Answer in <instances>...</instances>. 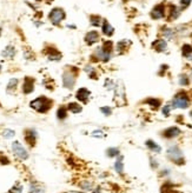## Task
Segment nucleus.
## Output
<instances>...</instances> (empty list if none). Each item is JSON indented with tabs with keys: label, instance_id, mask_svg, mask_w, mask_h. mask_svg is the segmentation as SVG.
I'll return each instance as SVG.
<instances>
[{
	"label": "nucleus",
	"instance_id": "obj_31",
	"mask_svg": "<svg viewBox=\"0 0 192 193\" xmlns=\"http://www.w3.org/2000/svg\"><path fill=\"white\" fill-rule=\"evenodd\" d=\"M85 71L87 72V74L90 76L91 78H93V79H96V71H94V68L93 67H90V66H87L85 68Z\"/></svg>",
	"mask_w": 192,
	"mask_h": 193
},
{
	"label": "nucleus",
	"instance_id": "obj_9",
	"mask_svg": "<svg viewBox=\"0 0 192 193\" xmlns=\"http://www.w3.org/2000/svg\"><path fill=\"white\" fill-rule=\"evenodd\" d=\"M151 15H152L153 19H160V18H163L164 15H165V8H164L163 5L156 6L153 10H152V12H151Z\"/></svg>",
	"mask_w": 192,
	"mask_h": 193
},
{
	"label": "nucleus",
	"instance_id": "obj_40",
	"mask_svg": "<svg viewBox=\"0 0 192 193\" xmlns=\"http://www.w3.org/2000/svg\"><path fill=\"white\" fill-rule=\"evenodd\" d=\"M0 164H9V159L6 157L0 155Z\"/></svg>",
	"mask_w": 192,
	"mask_h": 193
},
{
	"label": "nucleus",
	"instance_id": "obj_39",
	"mask_svg": "<svg viewBox=\"0 0 192 193\" xmlns=\"http://www.w3.org/2000/svg\"><path fill=\"white\" fill-rule=\"evenodd\" d=\"M81 187H83L84 190H86V191H91V188H92V184L87 181L86 184H83V185H81Z\"/></svg>",
	"mask_w": 192,
	"mask_h": 193
},
{
	"label": "nucleus",
	"instance_id": "obj_4",
	"mask_svg": "<svg viewBox=\"0 0 192 193\" xmlns=\"http://www.w3.org/2000/svg\"><path fill=\"white\" fill-rule=\"evenodd\" d=\"M167 157L169 159L173 161L174 164L182 165L184 164V155H183L182 151L177 147V146H171L169 150H167Z\"/></svg>",
	"mask_w": 192,
	"mask_h": 193
},
{
	"label": "nucleus",
	"instance_id": "obj_22",
	"mask_svg": "<svg viewBox=\"0 0 192 193\" xmlns=\"http://www.w3.org/2000/svg\"><path fill=\"white\" fill-rule=\"evenodd\" d=\"M145 103H146L147 105H150L152 108H158V107L160 106V100H158V99H153V98L145 100Z\"/></svg>",
	"mask_w": 192,
	"mask_h": 193
},
{
	"label": "nucleus",
	"instance_id": "obj_33",
	"mask_svg": "<svg viewBox=\"0 0 192 193\" xmlns=\"http://www.w3.org/2000/svg\"><path fill=\"white\" fill-rule=\"evenodd\" d=\"M92 137H94V138H104L105 134H104V132L103 131H94V132H92Z\"/></svg>",
	"mask_w": 192,
	"mask_h": 193
},
{
	"label": "nucleus",
	"instance_id": "obj_11",
	"mask_svg": "<svg viewBox=\"0 0 192 193\" xmlns=\"http://www.w3.org/2000/svg\"><path fill=\"white\" fill-rule=\"evenodd\" d=\"M90 91L86 90V88H80V90H78L77 92V99L78 100H80V101H83V103H86L87 100H88V98H90Z\"/></svg>",
	"mask_w": 192,
	"mask_h": 193
},
{
	"label": "nucleus",
	"instance_id": "obj_37",
	"mask_svg": "<svg viewBox=\"0 0 192 193\" xmlns=\"http://www.w3.org/2000/svg\"><path fill=\"white\" fill-rule=\"evenodd\" d=\"M100 111H101L105 116H110V114H111V108H110V107H101Z\"/></svg>",
	"mask_w": 192,
	"mask_h": 193
},
{
	"label": "nucleus",
	"instance_id": "obj_1",
	"mask_svg": "<svg viewBox=\"0 0 192 193\" xmlns=\"http://www.w3.org/2000/svg\"><path fill=\"white\" fill-rule=\"evenodd\" d=\"M51 105H52V101L50 99H47V98H45V96L37 98L36 100H33L31 103V107L34 108L38 112H41V113L47 112L48 110L51 108Z\"/></svg>",
	"mask_w": 192,
	"mask_h": 193
},
{
	"label": "nucleus",
	"instance_id": "obj_30",
	"mask_svg": "<svg viewBox=\"0 0 192 193\" xmlns=\"http://www.w3.org/2000/svg\"><path fill=\"white\" fill-rule=\"evenodd\" d=\"M117 47H118V51H124V49L127 48V41H126V40L119 41L118 45H117Z\"/></svg>",
	"mask_w": 192,
	"mask_h": 193
},
{
	"label": "nucleus",
	"instance_id": "obj_17",
	"mask_svg": "<svg viewBox=\"0 0 192 193\" xmlns=\"http://www.w3.org/2000/svg\"><path fill=\"white\" fill-rule=\"evenodd\" d=\"M103 33L105 34V36H112L113 34V27L107 22V21H104L103 22Z\"/></svg>",
	"mask_w": 192,
	"mask_h": 193
},
{
	"label": "nucleus",
	"instance_id": "obj_15",
	"mask_svg": "<svg viewBox=\"0 0 192 193\" xmlns=\"http://www.w3.org/2000/svg\"><path fill=\"white\" fill-rule=\"evenodd\" d=\"M166 41L163 40V39H160V40H157V41H154L153 42V47L156 51H158V52H163L166 49Z\"/></svg>",
	"mask_w": 192,
	"mask_h": 193
},
{
	"label": "nucleus",
	"instance_id": "obj_3",
	"mask_svg": "<svg viewBox=\"0 0 192 193\" xmlns=\"http://www.w3.org/2000/svg\"><path fill=\"white\" fill-rule=\"evenodd\" d=\"M111 51H112V44H111L110 41H107V42H105V44L103 45V47L97 48L94 56H96L97 59H99V60L107 61V60L111 59Z\"/></svg>",
	"mask_w": 192,
	"mask_h": 193
},
{
	"label": "nucleus",
	"instance_id": "obj_16",
	"mask_svg": "<svg viewBox=\"0 0 192 193\" xmlns=\"http://www.w3.org/2000/svg\"><path fill=\"white\" fill-rule=\"evenodd\" d=\"M183 56L189 60H192V46L190 45H184L183 46Z\"/></svg>",
	"mask_w": 192,
	"mask_h": 193
},
{
	"label": "nucleus",
	"instance_id": "obj_13",
	"mask_svg": "<svg viewBox=\"0 0 192 193\" xmlns=\"http://www.w3.org/2000/svg\"><path fill=\"white\" fill-rule=\"evenodd\" d=\"M85 40H86L87 44H93V42H97L98 40H99V34H98V32L96 31H91V32H88L86 34V37H85Z\"/></svg>",
	"mask_w": 192,
	"mask_h": 193
},
{
	"label": "nucleus",
	"instance_id": "obj_38",
	"mask_svg": "<svg viewBox=\"0 0 192 193\" xmlns=\"http://www.w3.org/2000/svg\"><path fill=\"white\" fill-rule=\"evenodd\" d=\"M190 2H191V0H180V6L183 8H186L190 5Z\"/></svg>",
	"mask_w": 192,
	"mask_h": 193
},
{
	"label": "nucleus",
	"instance_id": "obj_5",
	"mask_svg": "<svg viewBox=\"0 0 192 193\" xmlns=\"http://www.w3.org/2000/svg\"><path fill=\"white\" fill-rule=\"evenodd\" d=\"M12 150H13L14 154L17 155L18 158H20L21 160H26V159L29 158L27 151L25 150V147L20 144L19 141H14V143L12 144Z\"/></svg>",
	"mask_w": 192,
	"mask_h": 193
},
{
	"label": "nucleus",
	"instance_id": "obj_14",
	"mask_svg": "<svg viewBox=\"0 0 192 193\" xmlns=\"http://www.w3.org/2000/svg\"><path fill=\"white\" fill-rule=\"evenodd\" d=\"M146 146H147L152 152H154V153H160V152H162V147L158 144H156L153 140H147V141H146Z\"/></svg>",
	"mask_w": 192,
	"mask_h": 193
},
{
	"label": "nucleus",
	"instance_id": "obj_41",
	"mask_svg": "<svg viewBox=\"0 0 192 193\" xmlns=\"http://www.w3.org/2000/svg\"><path fill=\"white\" fill-rule=\"evenodd\" d=\"M151 161H152V167H157V166H158V164H156V160H154V159L151 158Z\"/></svg>",
	"mask_w": 192,
	"mask_h": 193
},
{
	"label": "nucleus",
	"instance_id": "obj_28",
	"mask_svg": "<svg viewBox=\"0 0 192 193\" xmlns=\"http://www.w3.org/2000/svg\"><path fill=\"white\" fill-rule=\"evenodd\" d=\"M171 110H172V105L171 104H167V105H165V106L163 107V114L165 117H169L170 116V113H171Z\"/></svg>",
	"mask_w": 192,
	"mask_h": 193
},
{
	"label": "nucleus",
	"instance_id": "obj_18",
	"mask_svg": "<svg viewBox=\"0 0 192 193\" xmlns=\"http://www.w3.org/2000/svg\"><path fill=\"white\" fill-rule=\"evenodd\" d=\"M14 53H15L14 47H13V46H7V47L2 51V57H5V58H13Z\"/></svg>",
	"mask_w": 192,
	"mask_h": 193
},
{
	"label": "nucleus",
	"instance_id": "obj_32",
	"mask_svg": "<svg viewBox=\"0 0 192 193\" xmlns=\"http://www.w3.org/2000/svg\"><path fill=\"white\" fill-rule=\"evenodd\" d=\"M17 84H18V80H17V79H12V80H10L9 86H7V91L10 92L11 88H14V87L17 86Z\"/></svg>",
	"mask_w": 192,
	"mask_h": 193
},
{
	"label": "nucleus",
	"instance_id": "obj_23",
	"mask_svg": "<svg viewBox=\"0 0 192 193\" xmlns=\"http://www.w3.org/2000/svg\"><path fill=\"white\" fill-rule=\"evenodd\" d=\"M29 193H44L43 188L37 185V184H32L31 187H29Z\"/></svg>",
	"mask_w": 192,
	"mask_h": 193
},
{
	"label": "nucleus",
	"instance_id": "obj_21",
	"mask_svg": "<svg viewBox=\"0 0 192 193\" xmlns=\"http://www.w3.org/2000/svg\"><path fill=\"white\" fill-rule=\"evenodd\" d=\"M67 110H70L72 113H79V112H81V106H79L78 104L76 103H71V104H68L67 106Z\"/></svg>",
	"mask_w": 192,
	"mask_h": 193
},
{
	"label": "nucleus",
	"instance_id": "obj_12",
	"mask_svg": "<svg viewBox=\"0 0 192 193\" xmlns=\"http://www.w3.org/2000/svg\"><path fill=\"white\" fill-rule=\"evenodd\" d=\"M22 91L24 93H31L33 91V79L32 78H25L24 85H22Z\"/></svg>",
	"mask_w": 192,
	"mask_h": 193
},
{
	"label": "nucleus",
	"instance_id": "obj_42",
	"mask_svg": "<svg viewBox=\"0 0 192 193\" xmlns=\"http://www.w3.org/2000/svg\"><path fill=\"white\" fill-rule=\"evenodd\" d=\"M190 117H191V119H192V111L190 112Z\"/></svg>",
	"mask_w": 192,
	"mask_h": 193
},
{
	"label": "nucleus",
	"instance_id": "obj_10",
	"mask_svg": "<svg viewBox=\"0 0 192 193\" xmlns=\"http://www.w3.org/2000/svg\"><path fill=\"white\" fill-rule=\"evenodd\" d=\"M36 139H37L36 131H34V130H27V131H26V134H25L26 143L29 145H31V146H33V145L36 144Z\"/></svg>",
	"mask_w": 192,
	"mask_h": 193
},
{
	"label": "nucleus",
	"instance_id": "obj_43",
	"mask_svg": "<svg viewBox=\"0 0 192 193\" xmlns=\"http://www.w3.org/2000/svg\"><path fill=\"white\" fill-rule=\"evenodd\" d=\"M0 69H1V66H0Z\"/></svg>",
	"mask_w": 192,
	"mask_h": 193
},
{
	"label": "nucleus",
	"instance_id": "obj_35",
	"mask_svg": "<svg viewBox=\"0 0 192 193\" xmlns=\"http://www.w3.org/2000/svg\"><path fill=\"white\" fill-rule=\"evenodd\" d=\"M164 36H165V37H166V38L167 39H170V40H171V39L173 38V31L172 29H165V32H164Z\"/></svg>",
	"mask_w": 192,
	"mask_h": 193
},
{
	"label": "nucleus",
	"instance_id": "obj_34",
	"mask_svg": "<svg viewBox=\"0 0 192 193\" xmlns=\"http://www.w3.org/2000/svg\"><path fill=\"white\" fill-rule=\"evenodd\" d=\"M105 87L107 88V90H113V88L115 87V83H113L112 80H108V79H107V80H106V83H105Z\"/></svg>",
	"mask_w": 192,
	"mask_h": 193
},
{
	"label": "nucleus",
	"instance_id": "obj_27",
	"mask_svg": "<svg viewBox=\"0 0 192 193\" xmlns=\"http://www.w3.org/2000/svg\"><path fill=\"white\" fill-rule=\"evenodd\" d=\"M100 22H101V18L98 17V15H92L91 17V24L94 25V26H100Z\"/></svg>",
	"mask_w": 192,
	"mask_h": 193
},
{
	"label": "nucleus",
	"instance_id": "obj_6",
	"mask_svg": "<svg viewBox=\"0 0 192 193\" xmlns=\"http://www.w3.org/2000/svg\"><path fill=\"white\" fill-rule=\"evenodd\" d=\"M50 20L54 24V25H58L61 20L65 18V13H64V11L61 10V8H54V10L51 11V13H50Z\"/></svg>",
	"mask_w": 192,
	"mask_h": 193
},
{
	"label": "nucleus",
	"instance_id": "obj_25",
	"mask_svg": "<svg viewBox=\"0 0 192 193\" xmlns=\"http://www.w3.org/2000/svg\"><path fill=\"white\" fill-rule=\"evenodd\" d=\"M179 84L182 85V86H187L189 84H190V79H189V77L187 76H180L179 77Z\"/></svg>",
	"mask_w": 192,
	"mask_h": 193
},
{
	"label": "nucleus",
	"instance_id": "obj_20",
	"mask_svg": "<svg viewBox=\"0 0 192 193\" xmlns=\"http://www.w3.org/2000/svg\"><path fill=\"white\" fill-rule=\"evenodd\" d=\"M115 168L118 173H123L124 172V164H123V157H120L115 164Z\"/></svg>",
	"mask_w": 192,
	"mask_h": 193
},
{
	"label": "nucleus",
	"instance_id": "obj_26",
	"mask_svg": "<svg viewBox=\"0 0 192 193\" xmlns=\"http://www.w3.org/2000/svg\"><path fill=\"white\" fill-rule=\"evenodd\" d=\"M107 155H108L110 158H112V157H117V155H119V150H118V148H115V147H111V148H108V150H107Z\"/></svg>",
	"mask_w": 192,
	"mask_h": 193
},
{
	"label": "nucleus",
	"instance_id": "obj_2",
	"mask_svg": "<svg viewBox=\"0 0 192 193\" xmlns=\"http://www.w3.org/2000/svg\"><path fill=\"white\" fill-rule=\"evenodd\" d=\"M171 105L174 108H186L190 105V99L185 92H179L174 96Z\"/></svg>",
	"mask_w": 192,
	"mask_h": 193
},
{
	"label": "nucleus",
	"instance_id": "obj_7",
	"mask_svg": "<svg viewBox=\"0 0 192 193\" xmlns=\"http://www.w3.org/2000/svg\"><path fill=\"white\" fill-rule=\"evenodd\" d=\"M76 83V76L72 72H65L63 76V84L66 88H72Z\"/></svg>",
	"mask_w": 192,
	"mask_h": 193
},
{
	"label": "nucleus",
	"instance_id": "obj_8",
	"mask_svg": "<svg viewBox=\"0 0 192 193\" xmlns=\"http://www.w3.org/2000/svg\"><path fill=\"white\" fill-rule=\"evenodd\" d=\"M179 134H180V130H179L178 127H176V126H172V127L166 128L163 133L164 137H165V138H169V139L176 138V137H178Z\"/></svg>",
	"mask_w": 192,
	"mask_h": 193
},
{
	"label": "nucleus",
	"instance_id": "obj_29",
	"mask_svg": "<svg viewBox=\"0 0 192 193\" xmlns=\"http://www.w3.org/2000/svg\"><path fill=\"white\" fill-rule=\"evenodd\" d=\"M21 192H22V186L20 184H17L15 186H13L10 191V193H21Z\"/></svg>",
	"mask_w": 192,
	"mask_h": 193
},
{
	"label": "nucleus",
	"instance_id": "obj_36",
	"mask_svg": "<svg viewBox=\"0 0 192 193\" xmlns=\"http://www.w3.org/2000/svg\"><path fill=\"white\" fill-rule=\"evenodd\" d=\"M4 137H5V138H12V137H14V131H12V130L4 131Z\"/></svg>",
	"mask_w": 192,
	"mask_h": 193
},
{
	"label": "nucleus",
	"instance_id": "obj_24",
	"mask_svg": "<svg viewBox=\"0 0 192 193\" xmlns=\"http://www.w3.org/2000/svg\"><path fill=\"white\" fill-rule=\"evenodd\" d=\"M57 116H58V119H65L66 116H67V111H66V108H65V107H60V108L58 110Z\"/></svg>",
	"mask_w": 192,
	"mask_h": 193
},
{
	"label": "nucleus",
	"instance_id": "obj_19",
	"mask_svg": "<svg viewBox=\"0 0 192 193\" xmlns=\"http://www.w3.org/2000/svg\"><path fill=\"white\" fill-rule=\"evenodd\" d=\"M179 14H180V11L178 7H176L174 5L171 6V10H170V19L171 20H174L177 19L178 17H179Z\"/></svg>",
	"mask_w": 192,
	"mask_h": 193
}]
</instances>
